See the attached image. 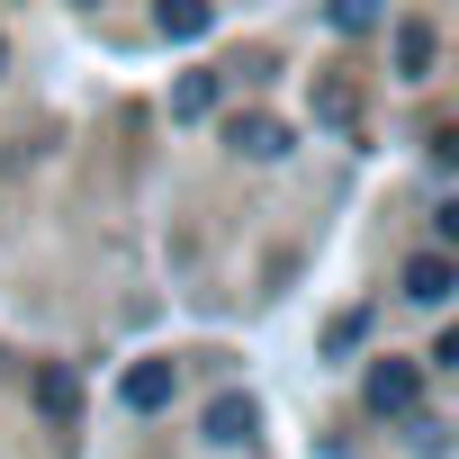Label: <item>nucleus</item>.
Wrapping results in <instances>:
<instances>
[{
	"mask_svg": "<svg viewBox=\"0 0 459 459\" xmlns=\"http://www.w3.org/2000/svg\"><path fill=\"white\" fill-rule=\"evenodd\" d=\"M360 405H369V414H414V405H423V360H378V369L360 378Z\"/></svg>",
	"mask_w": 459,
	"mask_h": 459,
	"instance_id": "nucleus-1",
	"label": "nucleus"
},
{
	"mask_svg": "<svg viewBox=\"0 0 459 459\" xmlns=\"http://www.w3.org/2000/svg\"><path fill=\"white\" fill-rule=\"evenodd\" d=\"M198 432H207L216 450H244V441L262 432V405H253L244 387H225V396H207V423H198Z\"/></svg>",
	"mask_w": 459,
	"mask_h": 459,
	"instance_id": "nucleus-2",
	"label": "nucleus"
},
{
	"mask_svg": "<svg viewBox=\"0 0 459 459\" xmlns=\"http://www.w3.org/2000/svg\"><path fill=\"white\" fill-rule=\"evenodd\" d=\"M117 396H126V414H162V405L180 396V369H171V360H126Z\"/></svg>",
	"mask_w": 459,
	"mask_h": 459,
	"instance_id": "nucleus-3",
	"label": "nucleus"
},
{
	"mask_svg": "<svg viewBox=\"0 0 459 459\" xmlns=\"http://www.w3.org/2000/svg\"><path fill=\"white\" fill-rule=\"evenodd\" d=\"M225 144H235L244 162H280V153H289L298 135H289L280 117H262V108H244V117H225Z\"/></svg>",
	"mask_w": 459,
	"mask_h": 459,
	"instance_id": "nucleus-4",
	"label": "nucleus"
},
{
	"mask_svg": "<svg viewBox=\"0 0 459 459\" xmlns=\"http://www.w3.org/2000/svg\"><path fill=\"white\" fill-rule=\"evenodd\" d=\"M405 298H414V307H450V298H459V262H450L441 244L414 253V262H405Z\"/></svg>",
	"mask_w": 459,
	"mask_h": 459,
	"instance_id": "nucleus-5",
	"label": "nucleus"
},
{
	"mask_svg": "<svg viewBox=\"0 0 459 459\" xmlns=\"http://www.w3.org/2000/svg\"><path fill=\"white\" fill-rule=\"evenodd\" d=\"M153 28H162L171 46H198V37L216 28V10H207V0H153Z\"/></svg>",
	"mask_w": 459,
	"mask_h": 459,
	"instance_id": "nucleus-6",
	"label": "nucleus"
},
{
	"mask_svg": "<svg viewBox=\"0 0 459 459\" xmlns=\"http://www.w3.org/2000/svg\"><path fill=\"white\" fill-rule=\"evenodd\" d=\"M37 405H46V423H73V414H82V378H73L64 360H46V369H37Z\"/></svg>",
	"mask_w": 459,
	"mask_h": 459,
	"instance_id": "nucleus-7",
	"label": "nucleus"
},
{
	"mask_svg": "<svg viewBox=\"0 0 459 459\" xmlns=\"http://www.w3.org/2000/svg\"><path fill=\"white\" fill-rule=\"evenodd\" d=\"M432 55H441V46H432V28H423V19H405V28H396V73H405V82H423V73H432Z\"/></svg>",
	"mask_w": 459,
	"mask_h": 459,
	"instance_id": "nucleus-8",
	"label": "nucleus"
},
{
	"mask_svg": "<svg viewBox=\"0 0 459 459\" xmlns=\"http://www.w3.org/2000/svg\"><path fill=\"white\" fill-rule=\"evenodd\" d=\"M207 108H216V73H180V82H171V117H180V126H198Z\"/></svg>",
	"mask_w": 459,
	"mask_h": 459,
	"instance_id": "nucleus-9",
	"label": "nucleus"
},
{
	"mask_svg": "<svg viewBox=\"0 0 459 459\" xmlns=\"http://www.w3.org/2000/svg\"><path fill=\"white\" fill-rule=\"evenodd\" d=\"M316 126H360V100H351V91H342L333 73L316 82Z\"/></svg>",
	"mask_w": 459,
	"mask_h": 459,
	"instance_id": "nucleus-10",
	"label": "nucleus"
},
{
	"mask_svg": "<svg viewBox=\"0 0 459 459\" xmlns=\"http://www.w3.org/2000/svg\"><path fill=\"white\" fill-rule=\"evenodd\" d=\"M325 19H333L342 37H360V28H378V0H325Z\"/></svg>",
	"mask_w": 459,
	"mask_h": 459,
	"instance_id": "nucleus-11",
	"label": "nucleus"
},
{
	"mask_svg": "<svg viewBox=\"0 0 459 459\" xmlns=\"http://www.w3.org/2000/svg\"><path fill=\"white\" fill-rule=\"evenodd\" d=\"M360 333H369V316H360V307H351V316H333V325H325V351H351V342H360Z\"/></svg>",
	"mask_w": 459,
	"mask_h": 459,
	"instance_id": "nucleus-12",
	"label": "nucleus"
},
{
	"mask_svg": "<svg viewBox=\"0 0 459 459\" xmlns=\"http://www.w3.org/2000/svg\"><path fill=\"white\" fill-rule=\"evenodd\" d=\"M405 441H414V450H423V459H441V450H450V432H441V423H432V414H414V423H405Z\"/></svg>",
	"mask_w": 459,
	"mask_h": 459,
	"instance_id": "nucleus-13",
	"label": "nucleus"
},
{
	"mask_svg": "<svg viewBox=\"0 0 459 459\" xmlns=\"http://www.w3.org/2000/svg\"><path fill=\"white\" fill-rule=\"evenodd\" d=\"M432 235H441V253H459V198H441V207H432Z\"/></svg>",
	"mask_w": 459,
	"mask_h": 459,
	"instance_id": "nucleus-14",
	"label": "nucleus"
},
{
	"mask_svg": "<svg viewBox=\"0 0 459 459\" xmlns=\"http://www.w3.org/2000/svg\"><path fill=\"white\" fill-rule=\"evenodd\" d=\"M432 162H441V171H459V126H441V135H432Z\"/></svg>",
	"mask_w": 459,
	"mask_h": 459,
	"instance_id": "nucleus-15",
	"label": "nucleus"
},
{
	"mask_svg": "<svg viewBox=\"0 0 459 459\" xmlns=\"http://www.w3.org/2000/svg\"><path fill=\"white\" fill-rule=\"evenodd\" d=\"M432 360H441V369H459V325H450V333L432 342Z\"/></svg>",
	"mask_w": 459,
	"mask_h": 459,
	"instance_id": "nucleus-16",
	"label": "nucleus"
}]
</instances>
